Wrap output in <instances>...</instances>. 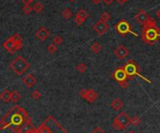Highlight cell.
Here are the masks:
<instances>
[{
	"instance_id": "3",
	"label": "cell",
	"mask_w": 160,
	"mask_h": 133,
	"mask_svg": "<svg viewBox=\"0 0 160 133\" xmlns=\"http://www.w3.org/2000/svg\"><path fill=\"white\" fill-rule=\"evenodd\" d=\"M9 67L17 76H23V74L30 68V63H29L23 56H17L15 59L10 62Z\"/></svg>"
},
{
	"instance_id": "36",
	"label": "cell",
	"mask_w": 160,
	"mask_h": 133,
	"mask_svg": "<svg viewBox=\"0 0 160 133\" xmlns=\"http://www.w3.org/2000/svg\"><path fill=\"white\" fill-rule=\"evenodd\" d=\"M115 1L118 3V4H119V5H124V3H126L127 1H126V0H115Z\"/></svg>"
},
{
	"instance_id": "23",
	"label": "cell",
	"mask_w": 160,
	"mask_h": 133,
	"mask_svg": "<svg viewBox=\"0 0 160 133\" xmlns=\"http://www.w3.org/2000/svg\"><path fill=\"white\" fill-rule=\"evenodd\" d=\"M72 16H73V13H72V11H71V9L69 8H66L62 11V17L65 20H68Z\"/></svg>"
},
{
	"instance_id": "5",
	"label": "cell",
	"mask_w": 160,
	"mask_h": 133,
	"mask_svg": "<svg viewBox=\"0 0 160 133\" xmlns=\"http://www.w3.org/2000/svg\"><path fill=\"white\" fill-rule=\"evenodd\" d=\"M131 123V118L129 117V115L124 113L121 112L117 117L114 118L113 122H112V127L117 130H124L127 129V127H129Z\"/></svg>"
},
{
	"instance_id": "40",
	"label": "cell",
	"mask_w": 160,
	"mask_h": 133,
	"mask_svg": "<svg viewBox=\"0 0 160 133\" xmlns=\"http://www.w3.org/2000/svg\"><path fill=\"white\" fill-rule=\"evenodd\" d=\"M126 1H127H127H128V0H126Z\"/></svg>"
},
{
	"instance_id": "6",
	"label": "cell",
	"mask_w": 160,
	"mask_h": 133,
	"mask_svg": "<svg viewBox=\"0 0 160 133\" xmlns=\"http://www.w3.org/2000/svg\"><path fill=\"white\" fill-rule=\"evenodd\" d=\"M115 30L118 34H120L122 37H124L127 36L128 34H132L134 36H138V34H136L132 31V26L131 24L127 20H120L119 21L115 24Z\"/></svg>"
},
{
	"instance_id": "33",
	"label": "cell",
	"mask_w": 160,
	"mask_h": 133,
	"mask_svg": "<svg viewBox=\"0 0 160 133\" xmlns=\"http://www.w3.org/2000/svg\"><path fill=\"white\" fill-rule=\"evenodd\" d=\"M21 1L25 5H30L31 3H33L35 1V0H21Z\"/></svg>"
},
{
	"instance_id": "29",
	"label": "cell",
	"mask_w": 160,
	"mask_h": 133,
	"mask_svg": "<svg viewBox=\"0 0 160 133\" xmlns=\"http://www.w3.org/2000/svg\"><path fill=\"white\" fill-rule=\"evenodd\" d=\"M31 97L33 98L34 100L38 101V100L39 99V98L41 97V93H40V92H39L38 89H35V90H33V92H32Z\"/></svg>"
},
{
	"instance_id": "16",
	"label": "cell",
	"mask_w": 160,
	"mask_h": 133,
	"mask_svg": "<svg viewBox=\"0 0 160 133\" xmlns=\"http://www.w3.org/2000/svg\"><path fill=\"white\" fill-rule=\"evenodd\" d=\"M23 82L28 88H33V87L37 84V78H36L33 74H27V76L23 79Z\"/></svg>"
},
{
	"instance_id": "12",
	"label": "cell",
	"mask_w": 160,
	"mask_h": 133,
	"mask_svg": "<svg viewBox=\"0 0 160 133\" xmlns=\"http://www.w3.org/2000/svg\"><path fill=\"white\" fill-rule=\"evenodd\" d=\"M3 48L9 52L10 54H13L15 51H18V49H17V46H16V43L14 41V39L12 36L9 37L8 39H6V41L3 43Z\"/></svg>"
},
{
	"instance_id": "20",
	"label": "cell",
	"mask_w": 160,
	"mask_h": 133,
	"mask_svg": "<svg viewBox=\"0 0 160 133\" xmlns=\"http://www.w3.org/2000/svg\"><path fill=\"white\" fill-rule=\"evenodd\" d=\"M33 10H34L37 14H41V13L43 12V10H44V6H43V4L41 3V2L35 3L34 6H33Z\"/></svg>"
},
{
	"instance_id": "15",
	"label": "cell",
	"mask_w": 160,
	"mask_h": 133,
	"mask_svg": "<svg viewBox=\"0 0 160 133\" xmlns=\"http://www.w3.org/2000/svg\"><path fill=\"white\" fill-rule=\"evenodd\" d=\"M49 36H50V31L44 26H40L37 30V32H36V37L42 42L48 39Z\"/></svg>"
},
{
	"instance_id": "4",
	"label": "cell",
	"mask_w": 160,
	"mask_h": 133,
	"mask_svg": "<svg viewBox=\"0 0 160 133\" xmlns=\"http://www.w3.org/2000/svg\"><path fill=\"white\" fill-rule=\"evenodd\" d=\"M61 129L62 127L56 122L55 118L50 117L47 118V120L43 123V125H41L39 127L37 133H57ZM62 133H68V132L65 130Z\"/></svg>"
},
{
	"instance_id": "27",
	"label": "cell",
	"mask_w": 160,
	"mask_h": 133,
	"mask_svg": "<svg viewBox=\"0 0 160 133\" xmlns=\"http://www.w3.org/2000/svg\"><path fill=\"white\" fill-rule=\"evenodd\" d=\"M63 41L64 40H63V37L61 36H55L52 39V43L55 44L56 46H60L63 43Z\"/></svg>"
},
{
	"instance_id": "9",
	"label": "cell",
	"mask_w": 160,
	"mask_h": 133,
	"mask_svg": "<svg viewBox=\"0 0 160 133\" xmlns=\"http://www.w3.org/2000/svg\"><path fill=\"white\" fill-rule=\"evenodd\" d=\"M151 19H152V17L148 14L144 9L139 10V12L134 16V20L137 21L139 24H140L141 26L146 24Z\"/></svg>"
},
{
	"instance_id": "8",
	"label": "cell",
	"mask_w": 160,
	"mask_h": 133,
	"mask_svg": "<svg viewBox=\"0 0 160 133\" xmlns=\"http://www.w3.org/2000/svg\"><path fill=\"white\" fill-rule=\"evenodd\" d=\"M79 95L82 98V99H85L88 102L93 103L95 102L98 98V93L97 91H95L94 89H81L79 92Z\"/></svg>"
},
{
	"instance_id": "32",
	"label": "cell",
	"mask_w": 160,
	"mask_h": 133,
	"mask_svg": "<svg viewBox=\"0 0 160 133\" xmlns=\"http://www.w3.org/2000/svg\"><path fill=\"white\" fill-rule=\"evenodd\" d=\"M91 133H106V132H104L100 128H97L96 129H94Z\"/></svg>"
},
{
	"instance_id": "11",
	"label": "cell",
	"mask_w": 160,
	"mask_h": 133,
	"mask_svg": "<svg viewBox=\"0 0 160 133\" xmlns=\"http://www.w3.org/2000/svg\"><path fill=\"white\" fill-rule=\"evenodd\" d=\"M89 17V13L87 11L84 9H81L77 11V13L75 14V19H74V21L77 25H82L85 22V21L88 19Z\"/></svg>"
},
{
	"instance_id": "1",
	"label": "cell",
	"mask_w": 160,
	"mask_h": 133,
	"mask_svg": "<svg viewBox=\"0 0 160 133\" xmlns=\"http://www.w3.org/2000/svg\"><path fill=\"white\" fill-rule=\"evenodd\" d=\"M31 124V118L28 115L25 109L20 106H14L1 118L0 125L1 129L6 128H9L14 132L20 133L23 131V128H28V126Z\"/></svg>"
},
{
	"instance_id": "39",
	"label": "cell",
	"mask_w": 160,
	"mask_h": 133,
	"mask_svg": "<svg viewBox=\"0 0 160 133\" xmlns=\"http://www.w3.org/2000/svg\"><path fill=\"white\" fill-rule=\"evenodd\" d=\"M26 133H37V132H32V131H28V132H26Z\"/></svg>"
},
{
	"instance_id": "37",
	"label": "cell",
	"mask_w": 160,
	"mask_h": 133,
	"mask_svg": "<svg viewBox=\"0 0 160 133\" xmlns=\"http://www.w3.org/2000/svg\"><path fill=\"white\" fill-rule=\"evenodd\" d=\"M156 16L158 17V18L160 19V8L156 10Z\"/></svg>"
},
{
	"instance_id": "25",
	"label": "cell",
	"mask_w": 160,
	"mask_h": 133,
	"mask_svg": "<svg viewBox=\"0 0 160 133\" xmlns=\"http://www.w3.org/2000/svg\"><path fill=\"white\" fill-rule=\"evenodd\" d=\"M111 18V15L108 12V11H105V12L101 13L100 15V21H102L104 22H108Z\"/></svg>"
},
{
	"instance_id": "13",
	"label": "cell",
	"mask_w": 160,
	"mask_h": 133,
	"mask_svg": "<svg viewBox=\"0 0 160 133\" xmlns=\"http://www.w3.org/2000/svg\"><path fill=\"white\" fill-rule=\"evenodd\" d=\"M111 77H113L118 83L121 82V81L127 79V72H126V70H124V67L117 68L116 70L111 74Z\"/></svg>"
},
{
	"instance_id": "2",
	"label": "cell",
	"mask_w": 160,
	"mask_h": 133,
	"mask_svg": "<svg viewBox=\"0 0 160 133\" xmlns=\"http://www.w3.org/2000/svg\"><path fill=\"white\" fill-rule=\"evenodd\" d=\"M160 39V28L156 25V20L153 18L142 26L141 40L148 45L156 44Z\"/></svg>"
},
{
	"instance_id": "22",
	"label": "cell",
	"mask_w": 160,
	"mask_h": 133,
	"mask_svg": "<svg viewBox=\"0 0 160 133\" xmlns=\"http://www.w3.org/2000/svg\"><path fill=\"white\" fill-rule=\"evenodd\" d=\"M90 49L93 51L94 53L97 54V53L100 52V51H101V49H102V46L100 45L98 42H95V43H93V44L91 45Z\"/></svg>"
},
{
	"instance_id": "19",
	"label": "cell",
	"mask_w": 160,
	"mask_h": 133,
	"mask_svg": "<svg viewBox=\"0 0 160 133\" xmlns=\"http://www.w3.org/2000/svg\"><path fill=\"white\" fill-rule=\"evenodd\" d=\"M12 37H13L14 41H15V43H16L18 50H20V49H22V47H23V37H22V36H21L20 34L16 33V34H13Z\"/></svg>"
},
{
	"instance_id": "10",
	"label": "cell",
	"mask_w": 160,
	"mask_h": 133,
	"mask_svg": "<svg viewBox=\"0 0 160 133\" xmlns=\"http://www.w3.org/2000/svg\"><path fill=\"white\" fill-rule=\"evenodd\" d=\"M110 26L108 22H104L102 21H97L96 24L93 25V30L96 32L98 36H103L107 32L109 31Z\"/></svg>"
},
{
	"instance_id": "30",
	"label": "cell",
	"mask_w": 160,
	"mask_h": 133,
	"mask_svg": "<svg viewBox=\"0 0 160 133\" xmlns=\"http://www.w3.org/2000/svg\"><path fill=\"white\" fill-rule=\"evenodd\" d=\"M141 122V119L138 117V115H135V117L133 118H131V123L135 126V127H137L140 124Z\"/></svg>"
},
{
	"instance_id": "7",
	"label": "cell",
	"mask_w": 160,
	"mask_h": 133,
	"mask_svg": "<svg viewBox=\"0 0 160 133\" xmlns=\"http://www.w3.org/2000/svg\"><path fill=\"white\" fill-rule=\"evenodd\" d=\"M124 70H126V72H127V78L129 80H132L135 76H139V77H142L143 79H145L147 82L151 83V81L147 80L146 78H144L142 76H140V67L138 66V64L134 61H132V60L128 61L127 62V64L124 66Z\"/></svg>"
},
{
	"instance_id": "34",
	"label": "cell",
	"mask_w": 160,
	"mask_h": 133,
	"mask_svg": "<svg viewBox=\"0 0 160 133\" xmlns=\"http://www.w3.org/2000/svg\"><path fill=\"white\" fill-rule=\"evenodd\" d=\"M114 0H102V2L103 3H105L107 6H110V5H111L112 4V2H113Z\"/></svg>"
},
{
	"instance_id": "26",
	"label": "cell",
	"mask_w": 160,
	"mask_h": 133,
	"mask_svg": "<svg viewBox=\"0 0 160 133\" xmlns=\"http://www.w3.org/2000/svg\"><path fill=\"white\" fill-rule=\"evenodd\" d=\"M47 50H48V52L50 54H53V53H55L56 51H57V46L55 44H49L48 45V47H47Z\"/></svg>"
},
{
	"instance_id": "24",
	"label": "cell",
	"mask_w": 160,
	"mask_h": 133,
	"mask_svg": "<svg viewBox=\"0 0 160 133\" xmlns=\"http://www.w3.org/2000/svg\"><path fill=\"white\" fill-rule=\"evenodd\" d=\"M76 70L78 71L80 74H84L87 71V65L84 62H80L79 64L76 66Z\"/></svg>"
},
{
	"instance_id": "18",
	"label": "cell",
	"mask_w": 160,
	"mask_h": 133,
	"mask_svg": "<svg viewBox=\"0 0 160 133\" xmlns=\"http://www.w3.org/2000/svg\"><path fill=\"white\" fill-rule=\"evenodd\" d=\"M0 99H1L4 102L8 103L11 101V94L9 89H5L2 91V93L0 94Z\"/></svg>"
},
{
	"instance_id": "35",
	"label": "cell",
	"mask_w": 160,
	"mask_h": 133,
	"mask_svg": "<svg viewBox=\"0 0 160 133\" xmlns=\"http://www.w3.org/2000/svg\"><path fill=\"white\" fill-rule=\"evenodd\" d=\"M102 2V0H92V3L95 4V5H98Z\"/></svg>"
},
{
	"instance_id": "31",
	"label": "cell",
	"mask_w": 160,
	"mask_h": 133,
	"mask_svg": "<svg viewBox=\"0 0 160 133\" xmlns=\"http://www.w3.org/2000/svg\"><path fill=\"white\" fill-rule=\"evenodd\" d=\"M118 84H119L120 87H121V88H123V89H127L128 87H129V83L127 82V80H124V81H121V82H119Z\"/></svg>"
},
{
	"instance_id": "17",
	"label": "cell",
	"mask_w": 160,
	"mask_h": 133,
	"mask_svg": "<svg viewBox=\"0 0 160 133\" xmlns=\"http://www.w3.org/2000/svg\"><path fill=\"white\" fill-rule=\"evenodd\" d=\"M111 106L112 109L115 110V111H119V110H121L124 107V102L120 99H115V100H113L111 102Z\"/></svg>"
},
{
	"instance_id": "38",
	"label": "cell",
	"mask_w": 160,
	"mask_h": 133,
	"mask_svg": "<svg viewBox=\"0 0 160 133\" xmlns=\"http://www.w3.org/2000/svg\"><path fill=\"white\" fill-rule=\"evenodd\" d=\"M68 1H69L70 3H73V2H75V1H76V0H68Z\"/></svg>"
},
{
	"instance_id": "41",
	"label": "cell",
	"mask_w": 160,
	"mask_h": 133,
	"mask_svg": "<svg viewBox=\"0 0 160 133\" xmlns=\"http://www.w3.org/2000/svg\"><path fill=\"white\" fill-rule=\"evenodd\" d=\"M130 133H134V132H130Z\"/></svg>"
},
{
	"instance_id": "21",
	"label": "cell",
	"mask_w": 160,
	"mask_h": 133,
	"mask_svg": "<svg viewBox=\"0 0 160 133\" xmlns=\"http://www.w3.org/2000/svg\"><path fill=\"white\" fill-rule=\"evenodd\" d=\"M10 94H11V102H13L14 103L17 102H19L20 99H21V94H20V92L18 91V90H12V91H10Z\"/></svg>"
},
{
	"instance_id": "28",
	"label": "cell",
	"mask_w": 160,
	"mask_h": 133,
	"mask_svg": "<svg viewBox=\"0 0 160 133\" xmlns=\"http://www.w3.org/2000/svg\"><path fill=\"white\" fill-rule=\"evenodd\" d=\"M33 11V7H31L30 5H25V7L23 8V12L25 15L30 14Z\"/></svg>"
},
{
	"instance_id": "14",
	"label": "cell",
	"mask_w": 160,
	"mask_h": 133,
	"mask_svg": "<svg viewBox=\"0 0 160 133\" xmlns=\"http://www.w3.org/2000/svg\"><path fill=\"white\" fill-rule=\"evenodd\" d=\"M113 53L114 55L116 56V58H118V59H124L126 57L128 56L129 54V50L124 47V45H119L118 47H116L113 50Z\"/></svg>"
}]
</instances>
